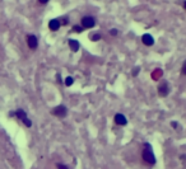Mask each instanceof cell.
<instances>
[{
  "mask_svg": "<svg viewBox=\"0 0 186 169\" xmlns=\"http://www.w3.org/2000/svg\"><path fill=\"white\" fill-rule=\"evenodd\" d=\"M60 24H64V26H68V24H69V19H68V18H62V22H60Z\"/></svg>",
  "mask_w": 186,
  "mask_h": 169,
  "instance_id": "18",
  "label": "cell"
},
{
  "mask_svg": "<svg viewBox=\"0 0 186 169\" xmlns=\"http://www.w3.org/2000/svg\"><path fill=\"white\" fill-rule=\"evenodd\" d=\"M38 1H40L41 4H46V3H48V0H38Z\"/></svg>",
  "mask_w": 186,
  "mask_h": 169,
  "instance_id": "20",
  "label": "cell"
},
{
  "mask_svg": "<svg viewBox=\"0 0 186 169\" xmlns=\"http://www.w3.org/2000/svg\"><path fill=\"white\" fill-rule=\"evenodd\" d=\"M114 121H115V124H116V125H120V126H125L126 124H128V119H126V117H125L124 115H121V113L115 115Z\"/></svg>",
  "mask_w": 186,
  "mask_h": 169,
  "instance_id": "6",
  "label": "cell"
},
{
  "mask_svg": "<svg viewBox=\"0 0 186 169\" xmlns=\"http://www.w3.org/2000/svg\"><path fill=\"white\" fill-rule=\"evenodd\" d=\"M68 43H69V47H70V50H72L73 52H77V51L79 50V47H80L79 42L77 41V40H73V38H70V40L68 41Z\"/></svg>",
  "mask_w": 186,
  "mask_h": 169,
  "instance_id": "9",
  "label": "cell"
},
{
  "mask_svg": "<svg viewBox=\"0 0 186 169\" xmlns=\"http://www.w3.org/2000/svg\"><path fill=\"white\" fill-rule=\"evenodd\" d=\"M51 115L56 116V117H59V118H64L65 116L68 115V110H66L65 105H58V107L51 110Z\"/></svg>",
  "mask_w": 186,
  "mask_h": 169,
  "instance_id": "2",
  "label": "cell"
},
{
  "mask_svg": "<svg viewBox=\"0 0 186 169\" xmlns=\"http://www.w3.org/2000/svg\"><path fill=\"white\" fill-rule=\"evenodd\" d=\"M91 40H92L93 42L100 41V40H101V34H98V33H96V34H92V36H91Z\"/></svg>",
  "mask_w": 186,
  "mask_h": 169,
  "instance_id": "14",
  "label": "cell"
},
{
  "mask_svg": "<svg viewBox=\"0 0 186 169\" xmlns=\"http://www.w3.org/2000/svg\"><path fill=\"white\" fill-rule=\"evenodd\" d=\"M56 78H58V83H61V78H60V75H59V74L56 75Z\"/></svg>",
  "mask_w": 186,
  "mask_h": 169,
  "instance_id": "22",
  "label": "cell"
},
{
  "mask_svg": "<svg viewBox=\"0 0 186 169\" xmlns=\"http://www.w3.org/2000/svg\"><path fill=\"white\" fill-rule=\"evenodd\" d=\"M60 27H61V24H60V20L59 19H51L50 22H48V28H50V31H52V32L59 31Z\"/></svg>",
  "mask_w": 186,
  "mask_h": 169,
  "instance_id": "7",
  "label": "cell"
},
{
  "mask_svg": "<svg viewBox=\"0 0 186 169\" xmlns=\"http://www.w3.org/2000/svg\"><path fill=\"white\" fill-rule=\"evenodd\" d=\"M168 93H170V85L166 82H163L158 87V94H159V97H167Z\"/></svg>",
  "mask_w": 186,
  "mask_h": 169,
  "instance_id": "5",
  "label": "cell"
},
{
  "mask_svg": "<svg viewBox=\"0 0 186 169\" xmlns=\"http://www.w3.org/2000/svg\"><path fill=\"white\" fill-rule=\"evenodd\" d=\"M73 83H74V79H73L72 76H68V78H65V80H64V84L66 87H72Z\"/></svg>",
  "mask_w": 186,
  "mask_h": 169,
  "instance_id": "12",
  "label": "cell"
},
{
  "mask_svg": "<svg viewBox=\"0 0 186 169\" xmlns=\"http://www.w3.org/2000/svg\"><path fill=\"white\" fill-rule=\"evenodd\" d=\"M9 116H10V117H12V116H15L17 118H19L20 121H23V119L27 117V113L23 110H17V111H14V112H10Z\"/></svg>",
  "mask_w": 186,
  "mask_h": 169,
  "instance_id": "8",
  "label": "cell"
},
{
  "mask_svg": "<svg viewBox=\"0 0 186 169\" xmlns=\"http://www.w3.org/2000/svg\"><path fill=\"white\" fill-rule=\"evenodd\" d=\"M161 76H162V70L161 69H156L152 73V78L154 79V80H158Z\"/></svg>",
  "mask_w": 186,
  "mask_h": 169,
  "instance_id": "11",
  "label": "cell"
},
{
  "mask_svg": "<svg viewBox=\"0 0 186 169\" xmlns=\"http://www.w3.org/2000/svg\"><path fill=\"white\" fill-rule=\"evenodd\" d=\"M139 70H140V68H134V69H133V71H131V75L133 76H136L139 74Z\"/></svg>",
  "mask_w": 186,
  "mask_h": 169,
  "instance_id": "16",
  "label": "cell"
},
{
  "mask_svg": "<svg viewBox=\"0 0 186 169\" xmlns=\"http://www.w3.org/2000/svg\"><path fill=\"white\" fill-rule=\"evenodd\" d=\"M110 33H111V36H117V33H119V31L116 29V28H112V29L110 31Z\"/></svg>",
  "mask_w": 186,
  "mask_h": 169,
  "instance_id": "17",
  "label": "cell"
},
{
  "mask_svg": "<svg viewBox=\"0 0 186 169\" xmlns=\"http://www.w3.org/2000/svg\"><path fill=\"white\" fill-rule=\"evenodd\" d=\"M58 169H69V168L64 164H58Z\"/></svg>",
  "mask_w": 186,
  "mask_h": 169,
  "instance_id": "19",
  "label": "cell"
},
{
  "mask_svg": "<svg viewBox=\"0 0 186 169\" xmlns=\"http://www.w3.org/2000/svg\"><path fill=\"white\" fill-rule=\"evenodd\" d=\"M27 45H28V47H29L31 50H36V48L38 47L37 37L34 36V34H29V36H27Z\"/></svg>",
  "mask_w": 186,
  "mask_h": 169,
  "instance_id": "4",
  "label": "cell"
},
{
  "mask_svg": "<svg viewBox=\"0 0 186 169\" xmlns=\"http://www.w3.org/2000/svg\"><path fill=\"white\" fill-rule=\"evenodd\" d=\"M171 126H172L173 128H177V124H176V122H172V124H171Z\"/></svg>",
  "mask_w": 186,
  "mask_h": 169,
  "instance_id": "21",
  "label": "cell"
},
{
  "mask_svg": "<svg viewBox=\"0 0 186 169\" xmlns=\"http://www.w3.org/2000/svg\"><path fill=\"white\" fill-rule=\"evenodd\" d=\"M22 122H23V124L27 126V127H31V126H32V122H31V119H29V118H27V117L24 118Z\"/></svg>",
  "mask_w": 186,
  "mask_h": 169,
  "instance_id": "15",
  "label": "cell"
},
{
  "mask_svg": "<svg viewBox=\"0 0 186 169\" xmlns=\"http://www.w3.org/2000/svg\"><path fill=\"white\" fill-rule=\"evenodd\" d=\"M142 41H143V43H144L145 46H153L154 45V40H153V37L150 36V34H143Z\"/></svg>",
  "mask_w": 186,
  "mask_h": 169,
  "instance_id": "10",
  "label": "cell"
},
{
  "mask_svg": "<svg viewBox=\"0 0 186 169\" xmlns=\"http://www.w3.org/2000/svg\"><path fill=\"white\" fill-rule=\"evenodd\" d=\"M83 29H84V28H83L82 26H74L72 31H73V32H77V33H82Z\"/></svg>",
  "mask_w": 186,
  "mask_h": 169,
  "instance_id": "13",
  "label": "cell"
},
{
  "mask_svg": "<svg viewBox=\"0 0 186 169\" xmlns=\"http://www.w3.org/2000/svg\"><path fill=\"white\" fill-rule=\"evenodd\" d=\"M143 159H144L147 163L149 164H156V156L153 154L152 146L149 144H144V149H143Z\"/></svg>",
  "mask_w": 186,
  "mask_h": 169,
  "instance_id": "1",
  "label": "cell"
},
{
  "mask_svg": "<svg viewBox=\"0 0 186 169\" xmlns=\"http://www.w3.org/2000/svg\"><path fill=\"white\" fill-rule=\"evenodd\" d=\"M96 26V18L91 15H86L82 18V27L83 28H93Z\"/></svg>",
  "mask_w": 186,
  "mask_h": 169,
  "instance_id": "3",
  "label": "cell"
}]
</instances>
